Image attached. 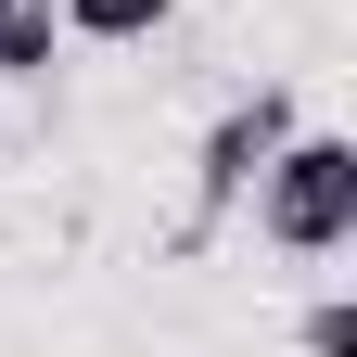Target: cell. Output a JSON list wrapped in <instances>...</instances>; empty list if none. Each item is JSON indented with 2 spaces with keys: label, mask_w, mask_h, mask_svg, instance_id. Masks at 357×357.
<instances>
[{
  "label": "cell",
  "mask_w": 357,
  "mask_h": 357,
  "mask_svg": "<svg viewBox=\"0 0 357 357\" xmlns=\"http://www.w3.org/2000/svg\"><path fill=\"white\" fill-rule=\"evenodd\" d=\"M306 357H357V306H344V294L306 306Z\"/></svg>",
  "instance_id": "5b68a950"
},
{
  "label": "cell",
  "mask_w": 357,
  "mask_h": 357,
  "mask_svg": "<svg viewBox=\"0 0 357 357\" xmlns=\"http://www.w3.org/2000/svg\"><path fill=\"white\" fill-rule=\"evenodd\" d=\"M294 128H306V115H294V89H243V102L204 128V153H192V230H217V217L255 192V166L281 153Z\"/></svg>",
  "instance_id": "7a4b0ae2"
},
{
  "label": "cell",
  "mask_w": 357,
  "mask_h": 357,
  "mask_svg": "<svg viewBox=\"0 0 357 357\" xmlns=\"http://www.w3.org/2000/svg\"><path fill=\"white\" fill-rule=\"evenodd\" d=\"M178 13V0H52V26L64 38H102V52H128V38H153Z\"/></svg>",
  "instance_id": "3957f363"
},
{
  "label": "cell",
  "mask_w": 357,
  "mask_h": 357,
  "mask_svg": "<svg viewBox=\"0 0 357 357\" xmlns=\"http://www.w3.org/2000/svg\"><path fill=\"white\" fill-rule=\"evenodd\" d=\"M52 52H64L52 0H0V77H52Z\"/></svg>",
  "instance_id": "277c9868"
},
{
  "label": "cell",
  "mask_w": 357,
  "mask_h": 357,
  "mask_svg": "<svg viewBox=\"0 0 357 357\" xmlns=\"http://www.w3.org/2000/svg\"><path fill=\"white\" fill-rule=\"evenodd\" d=\"M255 243H281V255H344L357 243V141L344 128H294L255 166Z\"/></svg>",
  "instance_id": "6da1fadb"
}]
</instances>
